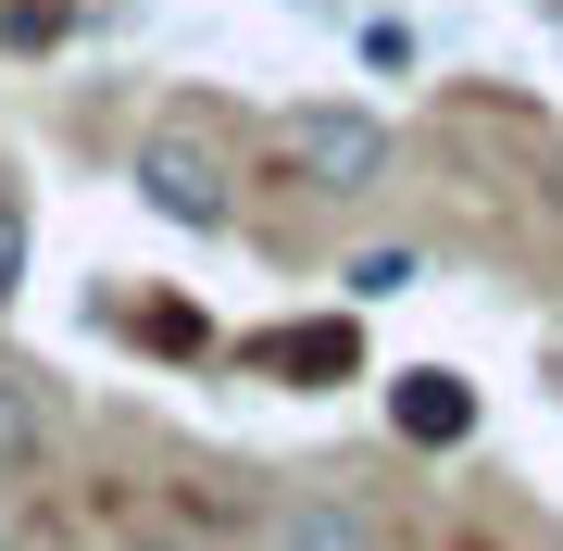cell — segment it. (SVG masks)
Here are the masks:
<instances>
[{
    "label": "cell",
    "instance_id": "9",
    "mask_svg": "<svg viewBox=\"0 0 563 551\" xmlns=\"http://www.w3.org/2000/svg\"><path fill=\"white\" fill-rule=\"evenodd\" d=\"M125 327H139L151 351H213V313H188V301H139Z\"/></svg>",
    "mask_w": 563,
    "mask_h": 551
},
{
    "label": "cell",
    "instance_id": "7",
    "mask_svg": "<svg viewBox=\"0 0 563 551\" xmlns=\"http://www.w3.org/2000/svg\"><path fill=\"white\" fill-rule=\"evenodd\" d=\"M413 276H426V251H413V239H376V251H351V301H401Z\"/></svg>",
    "mask_w": 563,
    "mask_h": 551
},
{
    "label": "cell",
    "instance_id": "6",
    "mask_svg": "<svg viewBox=\"0 0 563 551\" xmlns=\"http://www.w3.org/2000/svg\"><path fill=\"white\" fill-rule=\"evenodd\" d=\"M63 451V414H51V388L13 364V351H0V476H38Z\"/></svg>",
    "mask_w": 563,
    "mask_h": 551
},
{
    "label": "cell",
    "instance_id": "11",
    "mask_svg": "<svg viewBox=\"0 0 563 551\" xmlns=\"http://www.w3.org/2000/svg\"><path fill=\"white\" fill-rule=\"evenodd\" d=\"M139 551H213V539H188V527H151V539H139Z\"/></svg>",
    "mask_w": 563,
    "mask_h": 551
},
{
    "label": "cell",
    "instance_id": "3",
    "mask_svg": "<svg viewBox=\"0 0 563 551\" xmlns=\"http://www.w3.org/2000/svg\"><path fill=\"white\" fill-rule=\"evenodd\" d=\"M388 439H401V451H463V439H476V376L401 364V376H388Z\"/></svg>",
    "mask_w": 563,
    "mask_h": 551
},
{
    "label": "cell",
    "instance_id": "8",
    "mask_svg": "<svg viewBox=\"0 0 563 551\" xmlns=\"http://www.w3.org/2000/svg\"><path fill=\"white\" fill-rule=\"evenodd\" d=\"M76 38V0H0V51H63Z\"/></svg>",
    "mask_w": 563,
    "mask_h": 551
},
{
    "label": "cell",
    "instance_id": "2",
    "mask_svg": "<svg viewBox=\"0 0 563 551\" xmlns=\"http://www.w3.org/2000/svg\"><path fill=\"white\" fill-rule=\"evenodd\" d=\"M139 201L163 213V225H188V239H225L239 225V164L201 139V125H163V139H139Z\"/></svg>",
    "mask_w": 563,
    "mask_h": 551
},
{
    "label": "cell",
    "instance_id": "12",
    "mask_svg": "<svg viewBox=\"0 0 563 551\" xmlns=\"http://www.w3.org/2000/svg\"><path fill=\"white\" fill-rule=\"evenodd\" d=\"M0 551H38V539H25V527H13V514H0Z\"/></svg>",
    "mask_w": 563,
    "mask_h": 551
},
{
    "label": "cell",
    "instance_id": "1",
    "mask_svg": "<svg viewBox=\"0 0 563 551\" xmlns=\"http://www.w3.org/2000/svg\"><path fill=\"white\" fill-rule=\"evenodd\" d=\"M276 164H288V188H313V201H363V188H388L401 139H388L363 101H301L276 125Z\"/></svg>",
    "mask_w": 563,
    "mask_h": 551
},
{
    "label": "cell",
    "instance_id": "10",
    "mask_svg": "<svg viewBox=\"0 0 563 551\" xmlns=\"http://www.w3.org/2000/svg\"><path fill=\"white\" fill-rule=\"evenodd\" d=\"M13 288H25V201H0V313H13Z\"/></svg>",
    "mask_w": 563,
    "mask_h": 551
},
{
    "label": "cell",
    "instance_id": "5",
    "mask_svg": "<svg viewBox=\"0 0 563 551\" xmlns=\"http://www.w3.org/2000/svg\"><path fill=\"white\" fill-rule=\"evenodd\" d=\"M276 551H388V514L351 502V489H301L276 514Z\"/></svg>",
    "mask_w": 563,
    "mask_h": 551
},
{
    "label": "cell",
    "instance_id": "4",
    "mask_svg": "<svg viewBox=\"0 0 563 551\" xmlns=\"http://www.w3.org/2000/svg\"><path fill=\"white\" fill-rule=\"evenodd\" d=\"M251 364L276 388H351L363 376V327H351V313H301V327H263Z\"/></svg>",
    "mask_w": 563,
    "mask_h": 551
}]
</instances>
